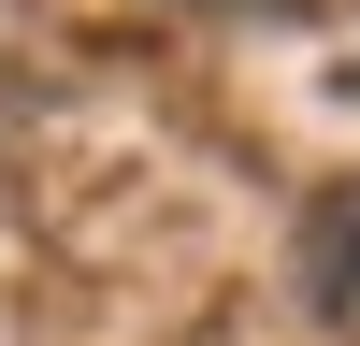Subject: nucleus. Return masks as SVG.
<instances>
[{"label":"nucleus","instance_id":"obj_2","mask_svg":"<svg viewBox=\"0 0 360 346\" xmlns=\"http://www.w3.org/2000/svg\"><path fill=\"white\" fill-rule=\"evenodd\" d=\"M202 15H259V0H202Z\"/></svg>","mask_w":360,"mask_h":346},{"label":"nucleus","instance_id":"obj_1","mask_svg":"<svg viewBox=\"0 0 360 346\" xmlns=\"http://www.w3.org/2000/svg\"><path fill=\"white\" fill-rule=\"evenodd\" d=\"M317 317H360V202H332V217H317Z\"/></svg>","mask_w":360,"mask_h":346}]
</instances>
